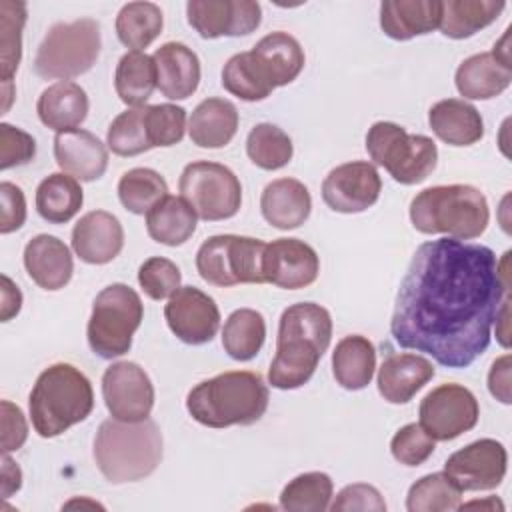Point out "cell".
Segmentation results:
<instances>
[{
  "label": "cell",
  "mask_w": 512,
  "mask_h": 512,
  "mask_svg": "<svg viewBox=\"0 0 512 512\" xmlns=\"http://www.w3.org/2000/svg\"><path fill=\"white\" fill-rule=\"evenodd\" d=\"M508 256L482 244L438 238L416 248L400 282L390 334L446 368L470 366L490 344L510 292Z\"/></svg>",
  "instance_id": "6da1fadb"
},
{
  "label": "cell",
  "mask_w": 512,
  "mask_h": 512,
  "mask_svg": "<svg viewBox=\"0 0 512 512\" xmlns=\"http://www.w3.org/2000/svg\"><path fill=\"white\" fill-rule=\"evenodd\" d=\"M332 338L330 312L316 302L288 306L278 324L276 356L268 370V382L278 390L304 386L328 350Z\"/></svg>",
  "instance_id": "7a4b0ae2"
},
{
  "label": "cell",
  "mask_w": 512,
  "mask_h": 512,
  "mask_svg": "<svg viewBox=\"0 0 512 512\" xmlns=\"http://www.w3.org/2000/svg\"><path fill=\"white\" fill-rule=\"evenodd\" d=\"M268 400V386L260 374L232 370L196 384L186 396V410L208 428L250 426L264 416Z\"/></svg>",
  "instance_id": "3957f363"
},
{
  "label": "cell",
  "mask_w": 512,
  "mask_h": 512,
  "mask_svg": "<svg viewBox=\"0 0 512 512\" xmlns=\"http://www.w3.org/2000/svg\"><path fill=\"white\" fill-rule=\"evenodd\" d=\"M162 446V432L154 420L124 422L110 418L98 426L94 460L108 482H138L158 468Z\"/></svg>",
  "instance_id": "277c9868"
},
{
  "label": "cell",
  "mask_w": 512,
  "mask_h": 512,
  "mask_svg": "<svg viewBox=\"0 0 512 512\" xmlns=\"http://www.w3.org/2000/svg\"><path fill=\"white\" fill-rule=\"evenodd\" d=\"M94 408L90 380L76 366L58 362L36 378L28 398L30 420L38 436L56 438L84 422Z\"/></svg>",
  "instance_id": "5b68a950"
},
{
  "label": "cell",
  "mask_w": 512,
  "mask_h": 512,
  "mask_svg": "<svg viewBox=\"0 0 512 512\" xmlns=\"http://www.w3.org/2000/svg\"><path fill=\"white\" fill-rule=\"evenodd\" d=\"M412 226L422 234H446L456 240H472L484 234L490 210L486 196L468 184L432 186L410 202Z\"/></svg>",
  "instance_id": "8992f818"
},
{
  "label": "cell",
  "mask_w": 512,
  "mask_h": 512,
  "mask_svg": "<svg viewBox=\"0 0 512 512\" xmlns=\"http://www.w3.org/2000/svg\"><path fill=\"white\" fill-rule=\"evenodd\" d=\"M100 48V24L94 18L58 22L40 42L32 66L44 80H70L96 64Z\"/></svg>",
  "instance_id": "52a82bcc"
},
{
  "label": "cell",
  "mask_w": 512,
  "mask_h": 512,
  "mask_svg": "<svg viewBox=\"0 0 512 512\" xmlns=\"http://www.w3.org/2000/svg\"><path fill=\"white\" fill-rule=\"evenodd\" d=\"M366 150L374 164L406 186L424 182L436 168L438 148L424 134H408L400 124L374 122L366 134Z\"/></svg>",
  "instance_id": "ba28073f"
},
{
  "label": "cell",
  "mask_w": 512,
  "mask_h": 512,
  "mask_svg": "<svg viewBox=\"0 0 512 512\" xmlns=\"http://www.w3.org/2000/svg\"><path fill=\"white\" fill-rule=\"evenodd\" d=\"M144 318V304L134 288L116 282L106 286L92 304L88 320V344L104 360L124 356L132 336Z\"/></svg>",
  "instance_id": "9c48e42d"
},
{
  "label": "cell",
  "mask_w": 512,
  "mask_h": 512,
  "mask_svg": "<svg viewBox=\"0 0 512 512\" xmlns=\"http://www.w3.org/2000/svg\"><path fill=\"white\" fill-rule=\"evenodd\" d=\"M264 248L266 242L250 236H210L196 252V270L204 282L220 288L236 284H264Z\"/></svg>",
  "instance_id": "30bf717a"
},
{
  "label": "cell",
  "mask_w": 512,
  "mask_h": 512,
  "mask_svg": "<svg viewBox=\"0 0 512 512\" xmlns=\"http://www.w3.org/2000/svg\"><path fill=\"white\" fill-rule=\"evenodd\" d=\"M178 188L194 212L208 222L236 216L242 204L238 176L224 164L198 160L184 166Z\"/></svg>",
  "instance_id": "8fae6325"
},
{
  "label": "cell",
  "mask_w": 512,
  "mask_h": 512,
  "mask_svg": "<svg viewBox=\"0 0 512 512\" xmlns=\"http://www.w3.org/2000/svg\"><path fill=\"white\" fill-rule=\"evenodd\" d=\"M418 416V424L432 440L446 442L472 430L480 408L476 396L466 386L440 384L422 398Z\"/></svg>",
  "instance_id": "7c38bea8"
},
{
  "label": "cell",
  "mask_w": 512,
  "mask_h": 512,
  "mask_svg": "<svg viewBox=\"0 0 512 512\" xmlns=\"http://www.w3.org/2000/svg\"><path fill=\"white\" fill-rule=\"evenodd\" d=\"M508 468V452L494 438H480L444 462V474L464 492L494 490L502 484Z\"/></svg>",
  "instance_id": "4fadbf2b"
},
{
  "label": "cell",
  "mask_w": 512,
  "mask_h": 512,
  "mask_svg": "<svg viewBox=\"0 0 512 512\" xmlns=\"http://www.w3.org/2000/svg\"><path fill=\"white\" fill-rule=\"evenodd\" d=\"M102 396L112 418L124 422L146 420L154 406L150 376L136 362H114L102 374Z\"/></svg>",
  "instance_id": "5bb4252c"
},
{
  "label": "cell",
  "mask_w": 512,
  "mask_h": 512,
  "mask_svg": "<svg viewBox=\"0 0 512 512\" xmlns=\"http://www.w3.org/2000/svg\"><path fill=\"white\" fill-rule=\"evenodd\" d=\"M382 180L370 162H346L328 172L322 182V200L340 214H358L374 206L380 198Z\"/></svg>",
  "instance_id": "9a60e30c"
},
{
  "label": "cell",
  "mask_w": 512,
  "mask_h": 512,
  "mask_svg": "<svg viewBox=\"0 0 512 512\" xmlns=\"http://www.w3.org/2000/svg\"><path fill=\"white\" fill-rule=\"evenodd\" d=\"M164 318L172 334L192 346L210 342L220 328V310L214 298L196 286H180L168 298Z\"/></svg>",
  "instance_id": "2e32d148"
},
{
  "label": "cell",
  "mask_w": 512,
  "mask_h": 512,
  "mask_svg": "<svg viewBox=\"0 0 512 512\" xmlns=\"http://www.w3.org/2000/svg\"><path fill=\"white\" fill-rule=\"evenodd\" d=\"M188 24L206 40L246 36L260 26L262 8L252 0H190Z\"/></svg>",
  "instance_id": "e0dca14e"
},
{
  "label": "cell",
  "mask_w": 512,
  "mask_h": 512,
  "mask_svg": "<svg viewBox=\"0 0 512 512\" xmlns=\"http://www.w3.org/2000/svg\"><path fill=\"white\" fill-rule=\"evenodd\" d=\"M318 272L320 258L304 240L278 238L264 248L262 276L268 284L284 290H298L316 282Z\"/></svg>",
  "instance_id": "ac0fdd59"
},
{
  "label": "cell",
  "mask_w": 512,
  "mask_h": 512,
  "mask_svg": "<svg viewBox=\"0 0 512 512\" xmlns=\"http://www.w3.org/2000/svg\"><path fill=\"white\" fill-rule=\"evenodd\" d=\"M124 246L120 220L106 210L86 212L72 228V250L86 264H108Z\"/></svg>",
  "instance_id": "d6986e66"
},
{
  "label": "cell",
  "mask_w": 512,
  "mask_h": 512,
  "mask_svg": "<svg viewBox=\"0 0 512 512\" xmlns=\"http://www.w3.org/2000/svg\"><path fill=\"white\" fill-rule=\"evenodd\" d=\"M54 158L62 172L74 176L80 182L98 180L108 168L106 146L98 136L82 128L56 134Z\"/></svg>",
  "instance_id": "ffe728a7"
},
{
  "label": "cell",
  "mask_w": 512,
  "mask_h": 512,
  "mask_svg": "<svg viewBox=\"0 0 512 512\" xmlns=\"http://www.w3.org/2000/svg\"><path fill=\"white\" fill-rule=\"evenodd\" d=\"M248 52L256 70L272 88L294 82L306 60L300 42L280 30L260 38Z\"/></svg>",
  "instance_id": "44dd1931"
},
{
  "label": "cell",
  "mask_w": 512,
  "mask_h": 512,
  "mask_svg": "<svg viewBox=\"0 0 512 512\" xmlns=\"http://www.w3.org/2000/svg\"><path fill=\"white\" fill-rule=\"evenodd\" d=\"M156 88L168 100H186L200 84V60L182 42H166L154 54Z\"/></svg>",
  "instance_id": "7402d4cb"
},
{
  "label": "cell",
  "mask_w": 512,
  "mask_h": 512,
  "mask_svg": "<svg viewBox=\"0 0 512 512\" xmlns=\"http://www.w3.org/2000/svg\"><path fill=\"white\" fill-rule=\"evenodd\" d=\"M24 268L40 288L60 290L70 282L74 262L68 246L60 238L38 234L24 248Z\"/></svg>",
  "instance_id": "603a6c76"
},
{
  "label": "cell",
  "mask_w": 512,
  "mask_h": 512,
  "mask_svg": "<svg viewBox=\"0 0 512 512\" xmlns=\"http://www.w3.org/2000/svg\"><path fill=\"white\" fill-rule=\"evenodd\" d=\"M434 376V366L420 354H390L378 368V392L390 404H406Z\"/></svg>",
  "instance_id": "cb8c5ba5"
},
{
  "label": "cell",
  "mask_w": 512,
  "mask_h": 512,
  "mask_svg": "<svg viewBox=\"0 0 512 512\" xmlns=\"http://www.w3.org/2000/svg\"><path fill=\"white\" fill-rule=\"evenodd\" d=\"M264 220L278 230H294L302 226L312 210L308 188L296 178H278L266 184L260 196Z\"/></svg>",
  "instance_id": "d4e9b609"
},
{
  "label": "cell",
  "mask_w": 512,
  "mask_h": 512,
  "mask_svg": "<svg viewBox=\"0 0 512 512\" xmlns=\"http://www.w3.org/2000/svg\"><path fill=\"white\" fill-rule=\"evenodd\" d=\"M456 88L464 98L490 100L502 94L512 82V66L494 52H480L456 68Z\"/></svg>",
  "instance_id": "484cf974"
},
{
  "label": "cell",
  "mask_w": 512,
  "mask_h": 512,
  "mask_svg": "<svg viewBox=\"0 0 512 512\" xmlns=\"http://www.w3.org/2000/svg\"><path fill=\"white\" fill-rule=\"evenodd\" d=\"M438 0H386L380 4V28L392 40H410L440 26Z\"/></svg>",
  "instance_id": "4316f807"
},
{
  "label": "cell",
  "mask_w": 512,
  "mask_h": 512,
  "mask_svg": "<svg viewBox=\"0 0 512 512\" xmlns=\"http://www.w3.org/2000/svg\"><path fill=\"white\" fill-rule=\"evenodd\" d=\"M88 108L90 102L84 88L70 80L50 84L36 102L40 122L56 134L78 128L86 120Z\"/></svg>",
  "instance_id": "83f0119b"
},
{
  "label": "cell",
  "mask_w": 512,
  "mask_h": 512,
  "mask_svg": "<svg viewBox=\"0 0 512 512\" xmlns=\"http://www.w3.org/2000/svg\"><path fill=\"white\" fill-rule=\"evenodd\" d=\"M432 132L450 146H472L484 136V120L480 112L458 98L436 102L428 110Z\"/></svg>",
  "instance_id": "f1b7e54d"
},
{
  "label": "cell",
  "mask_w": 512,
  "mask_h": 512,
  "mask_svg": "<svg viewBox=\"0 0 512 512\" xmlns=\"http://www.w3.org/2000/svg\"><path fill=\"white\" fill-rule=\"evenodd\" d=\"M238 130V110L230 100L206 98L190 114L188 134L200 148H222Z\"/></svg>",
  "instance_id": "f546056e"
},
{
  "label": "cell",
  "mask_w": 512,
  "mask_h": 512,
  "mask_svg": "<svg viewBox=\"0 0 512 512\" xmlns=\"http://www.w3.org/2000/svg\"><path fill=\"white\" fill-rule=\"evenodd\" d=\"M376 370V348L360 334L342 338L332 352V374L346 390H362Z\"/></svg>",
  "instance_id": "4dcf8cb0"
},
{
  "label": "cell",
  "mask_w": 512,
  "mask_h": 512,
  "mask_svg": "<svg viewBox=\"0 0 512 512\" xmlns=\"http://www.w3.org/2000/svg\"><path fill=\"white\" fill-rule=\"evenodd\" d=\"M196 218L198 214L182 196L168 194L146 214V230L158 244L180 246L194 234Z\"/></svg>",
  "instance_id": "1f68e13d"
},
{
  "label": "cell",
  "mask_w": 512,
  "mask_h": 512,
  "mask_svg": "<svg viewBox=\"0 0 512 512\" xmlns=\"http://www.w3.org/2000/svg\"><path fill=\"white\" fill-rule=\"evenodd\" d=\"M84 192L78 180L66 172L46 176L36 188V210L50 224L72 220L82 208Z\"/></svg>",
  "instance_id": "d6a6232c"
},
{
  "label": "cell",
  "mask_w": 512,
  "mask_h": 512,
  "mask_svg": "<svg viewBox=\"0 0 512 512\" xmlns=\"http://www.w3.org/2000/svg\"><path fill=\"white\" fill-rule=\"evenodd\" d=\"M506 8L502 0H448L442 2L440 30L444 36L464 40L490 26Z\"/></svg>",
  "instance_id": "836d02e7"
},
{
  "label": "cell",
  "mask_w": 512,
  "mask_h": 512,
  "mask_svg": "<svg viewBox=\"0 0 512 512\" xmlns=\"http://www.w3.org/2000/svg\"><path fill=\"white\" fill-rule=\"evenodd\" d=\"M114 88L118 98L130 106H144L156 88V64L146 52H126L114 72Z\"/></svg>",
  "instance_id": "e575fe53"
},
{
  "label": "cell",
  "mask_w": 512,
  "mask_h": 512,
  "mask_svg": "<svg viewBox=\"0 0 512 512\" xmlns=\"http://www.w3.org/2000/svg\"><path fill=\"white\" fill-rule=\"evenodd\" d=\"M266 340V322L258 310L238 308L234 310L222 328V346L232 360H252Z\"/></svg>",
  "instance_id": "d590c367"
},
{
  "label": "cell",
  "mask_w": 512,
  "mask_h": 512,
  "mask_svg": "<svg viewBox=\"0 0 512 512\" xmlns=\"http://www.w3.org/2000/svg\"><path fill=\"white\" fill-rule=\"evenodd\" d=\"M164 16L154 2H128L116 16V36L132 50L142 52L162 32Z\"/></svg>",
  "instance_id": "8d00e7d4"
},
{
  "label": "cell",
  "mask_w": 512,
  "mask_h": 512,
  "mask_svg": "<svg viewBox=\"0 0 512 512\" xmlns=\"http://www.w3.org/2000/svg\"><path fill=\"white\" fill-rule=\"evenodd\" d=\"M332 496L334 484L326 472H304L284 486L280 508L288 512H324L330 508Z\"/></svg>",
  "instance_id": "74e56055"
},
{
  "label": "cell",
  "mask_w": 512,
  "mask_h": 512,
  "mask_svg": "<svg viewBox=\"0 0 512 512\" xmlns=\"http://www.w3.org/2000/svg\"><path fill=\"white\" fill-rule=\"evenodd\" d=\"M166 196L168 184L152 168H132L118 182V198L132 214H148Z\"/></svg>",
  "instance_id": "f35d334b"
},
{
  "label": "cell",
  "mask_w": 512,
  "mask_h": 512,
  "mask_svg": "<svg viewBox=\"0 0 512 512\" xmlns=\"http://www.w3.org/2000/svg\"><path fill=\"white\" fill-rule=\"evenodd\" d=\"M460 504L462 490L444 472L422 476L406 496L408 512H450L460 510Z\"/></svg>",
  "instance_id": "ab89813d"
},
{
  "label": "cell",
  "mask_w": 512,
  "mask_h": 512,
  "mask_svg": "<svg viewBox=\"0 0 512 512\" xmlns=\"http://www.w3.org/2000/svg\"><path fill=\"white\" fill-rule=\"evenodd\" d=\"M246 154L262 170H280L292 160L294 146L282 128L262 122L248 132Z\"/></svg>",
  "instance_id": "60d3db41"
},
{
  "label": "cell",
  "mask_w": 512,
  "mask_h": 512,
  "mask_svg": "<svg viewBox=\"0 0 512 512\" xmlns=\"http://www.w3.org/2000/svg\"><path fill=\"white\" fill-rule=\"evenodd\" d=\"M26 4L0 0V80L12 82L22 58V30L26 24Z\"/></svg>",
  "instance_id": "b9f144b4"
},
{
  "label": "cell",
  "mask_w": 512,
  "mask_h": 512,
  "mask_svg": "<svg viewBox=\"0 0 512 512\" xmlns=\"http://www.w3.org/2000/svg\"><path fill=\"white\" fill-rule=\"evenodd\" d=\"M106 144L118 156H138L148 152L152 144L146 130L144 106L120 112L108 126Z\"/></svg>",
  "instance_id": "7bdbcfd3"
},
{
  "label": "cell",
  "mask_w": 512,
  "mask_h": 512,
  "mask_svg": "<svg viewBox=\"0 0 512 512\" xmlns=\"http://www.w3.org/2000/svg\"><path fill=\"white\" fill-rule=\"evenodd\" d=\"M222 86L236 98L246 102H258L270 96L274 90L256 70L250 52L234 54L222 68Z\"/></svg>",
  "instance_id": "ee69618b"
},
{
  "label": "cell",
  "mask_w": 512,
  "mask_h": 512,
  "mask_svg": "<svg viewBox=\"0 0 512 512\" xmlns=\"http://www.w3.org/2000/svg\"><path fill=\"white\" fill-rule=\"evenodd\" d=\"M144 120L152 148L174 146L184 138L186 110L176 104L144 106Z\"/></svg>",
  "instance_id": "f6af8a7d"
},
{
  "label": "cell",
  "mask_w": 512,
  "mask_h": 512,
  "mask_svg": "<svg viewBox=\"0 0 512 512\" xmlns=\"http://www.w3.org/2000/svg\"><path fill=\"white\" fill-rule=\"evenodd\" d=\"M180 280V268L164 256H152L138 268V284L152 300L170 298L180 288Z\"/></svg>",
  "instance_id": "bcb514c9"
},
{
  "label": "cell",
  "mask_w": 512,
  "mask_h": 512,
  "mask_svg": "<svg viewBox=\"0 0 512 512\" xmlns=\"http://www.w3.org/2000/svg\"><path fill=\"white\" fill-rule=\"evenodd\" d=\"M434 440L416 422L402 426L390 442V452L396 462L404 466H420L434 452Z\"/></svg>",
  "instance_id": "7dc6e473"
},
{
  "label": "cell",
  "mask_w": 512,
  "mask_h": 512,
  "mask_svg": "<svg viewBox=\"0 0 512 512\" xmlns=\"http://www.w3.org/2000/svg\"><path fill=\"white\" fill-rule=\"evenodd\" d=\"M34 156H36V140L28 132L2 122L0 124V170L28 164Z\"/></svg>",
  "instance_id": "c3c4849f"
},
{
  "label": "cell",
  "mask_w": 512,
  "mask_h": 512,
  "mask_svg": "<svg viewBox=\"0 0 512 512\" xmlns=\"http://www.w3.org/2000/svg\"><path fill=\"white\" fill-rule=\"evenodd\" d=\"M330 510L334 512H354V510H362V512H384L386 510V502L382 498V494L378 492V488H374L372 484H348L344 486L334 502L330 504Z\"/></svg>",
  "instance_id": "681fc988"
},
{
  "label": "cell",
  "mask_w": 512,
  "mask_h": 512,
  "mask_svg": "<svg viewBox=\"0 0 512 512\" xmlns=\"http://www.w3.org/2000/svg\"><path fill=\"white\" fill-rule=\"evenodd\" d=\"M0 200H2V216H0V232L10 234L18 230L26 220V198L20 186L12 182L0 184Z\"/></svg>",
  "instance_id": "f907efd6"
},
{
  "label": "cell",
  "mask_w": 512,
  "mask_h": 512,
  "mask_svg": "<svg viewBox=\"0 0 512 512\" xmlns=\"http://www.w3.org/2000/svg\"><path fill=\"white\" fill-rule=\"evenodd\" d=\"M28 438V424L22 410L10 400H2V452L10 454Z\"/></svg>",
  "instance_id": "816d5d0a"
},
{
  "label": "cell",
  "mask_w": 512,
  "mask_h": 512,
  "mask_svg": "<svg viewBox=\"0 0 512 512\" xmlns=\"http://www.w3.org/2000/svg\"><path fill=\"white\" fill-rule=\"evenodd\" d=\"M488 390L502 404L512 402V396H510V354H504L498 360H494V364L488 372Z\"/></svg>",
  "instance_id": "f5cc1de1"
},
{
  "label": "cell",
  "mask_w": 512,
  "mask_h": 512,
  "mask_svg": "<svg viewBox=\"0 0 512 512\" xmlns=\"http://www.w3.org/2000/svg\"><path fill=\"white\" fill-rule=\"evenodd\" d=\"M22 308V292L20 288L6 276L2 274V304H0V320L8 322L14 318Z\"/></svg>",
  "instance_id": "db71d44e"
},
{
  "label": "cell",
  "mask_w": 512,
  "mask_h": 512,
  "mask_svg": "<svg viewBox=\"0 0 512 512\" xmlns=\"http://www.w3.org/2000/svg\"><path fill=\"white\" fill-rule=\"evenodd\" d=\"M22 486V470L18 464L4 454L2 456V496L10 498L14 492H18Z\"/></svg>",
  "instance_id": "11a10c76"
},
{
  "label": "cell",
  "mask_w": 512,
  "mask_h": 512,
  "mask_svg": "<svg viewBox=\"0 0 512 512\" xmlns=\"http://www.w3.org/2000/svg\"><path fill=\"white\" fill-rule=\"evenodd\" d=\"M14 94H16L14 84L12 82H4L2 84V114L8 112V108H10L12 100H14Z\"/></svg>",
  "instance_id": "9f6ffc18"
},
{
  "label": "cell",
  "mask_w": 512,
  "mask_h": 512,
  "mask_svg": "<svg viewBox=\"0 0 512 512\" xmlns=\"http://www.w3.org/2000/svg\"><path fill=\"white\" fill-rule=\"evenodd\" d=\"M476 506H480V508H496V506L504 508L502 502L496 500L494 496L490 500H474V502H468V504H460V508H476Z\"/></svg>",
  "instance_id": "6f0895ef"
}]
</instances>
